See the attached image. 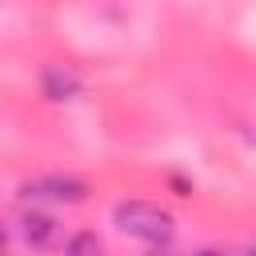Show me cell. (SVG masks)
<instances>
[{"label":"cell","mask_w":256,"mask_h":256,"mask_svg":"<svg viewBox=\"0 0 256 256\" xmlns=\"http://www.w3.org/2000/svg\"><path fill=\"white\" fill-rule=\"evenodd\" d=\"M116 228L140 244H152V248H164L172 236H176V220L172 212H164L160 204H148V200H120L116 212H112Z\"/></svg>","instance_id":"6da1fadb"},{"label":"cell","mask_w":256,"mask_h":256,"mask_svg":"<svg viewBox=\"0 0 256 256\" xmlns=\"http://www.w3.org/2000/svg\"><path fill=\"white\" fill-rule=\"evenodd\" d=\"M24 196H36V200H64V204H76L88 196V184L76 180V176H40L32 184L20 188Z\"/></svg>","instance_id":"7a4b0ae2"},{"label":"cell","mask_w":256,"mask_h":256,"mask_svg":"<svg viewBox=\"0 0 256 256\" xmlns=\"http://www.w3.org/2000/svg\"><path fill=\"white\" fill-rule=\"evenodd\" d=\"M24 236H28L32 248H52L60 240V224L52 216H44V212H28L24 216Z\"/></svg>","instance_id":"3957f363"},{"label":"cell","mask_w":256,"mask_h":256,"mask_svg":"<svg viewBox=\"0 0 256 256\" xmlns=\"http://www.w3.org/2000/svg\"><path fill=\"white\" fill-rule=\"evenodd\" d=\"M44 92H48L52 100H68V92H76V80H72L68 72H60V68H48V76H44Z\"/></svg>","instance_id":"277c9868"},{"label":"cell","mask_w":256,"mask_h":256,"mask_svg":"<svg viewBox=\"0 0 256 256\" xmlns=\"http://www.w3.org/2000/svg\"><path fill=\"white\" fill-rule=\"evenodd\" d=\"M64 256H100V236L96 232H76L64 244Z\"/></svg>","instance_id":"5b68a950"},{"label":"cell","mask_w":256,"mask_h":256,"mask_svg":"<svg viewBox=\"0 0 256 256\" xmlns=\"http://www.w3.org/2000/svg\"><path fill=\"white\" fill-rule=\"evenodd\" d=\"M200 256H220V252H200Z\"/></svg>","instance_id":"8992f818"}]
</instances>
